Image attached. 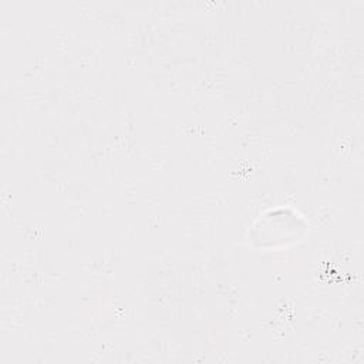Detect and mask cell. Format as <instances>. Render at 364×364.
<instances>
[{
	"mask_svg": "<svg viewBox=\"0 0 364 364\" xmlns=\"http://www.w3.org/2000/svg\"><path fill=\"white\" fill-rule=\"evenodd\" d=\"M307 220L294 209L277 208L260 216L249 230V243L256 249H280L304 237Z\"/></svg>",
	"mask_w": 364,
	"mask_h": 364,
	"instance_id": "1",
	"label": "cell"
}]
</instances>
